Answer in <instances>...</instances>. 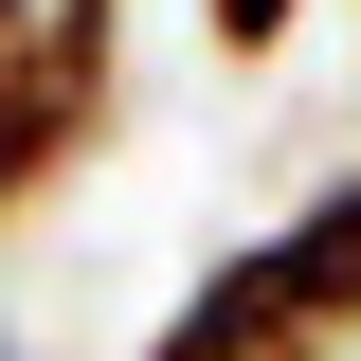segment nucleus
Listing matches in <instances>:
<instances>
[{"label": "nucleus", "instance_id": "nucleus-1", "mask_svg": "<svg viewBox=\"0 0 361 361\" xmlns=\"http://www.w3.org/2000/svg\"><path fill=\"white\" fill-rule=\"evenodd\" d=\"M145 361H361V180H325V199H289L253 253H217L163 307Z\"/></svg>", "mask_w": 361, "mask_h": 361}, {"label": "nucleus", "instance_id": "nucleus-2", "mask_svg": "<svg viewBox=\"0 0 361 361\" xmlns=\"http://www.w3.org/2000/svg\"><path fill=\"white\" fill-rule=\"evenodd\" d=\"M109 90H127V0H0V235L90 163Z\"/></svg>", "mask_w": 361, "mask_h": 361}, {"label": "nucleus", "instance_id": "nucleus-3", "mask_svg": "<svg viewBox=\"0 0 361 361\" xmlns=\"http://www.w3.org/2000/svg\"><path fill=\"white\" fill-rule=\"evenodd\" d=\"M289 37H307V0H199V54L217 73H271Z\"/></svg>", "mask_w": 361, "mask_h": 361}, {"label": "nucleus", "instance_id": "nucleus-4", "mask_svg": "<svg viewBox=\"0 0 361 361\" xmlns=\"http://www.w3.org/2000/svg\"><path fill=\"white\" fill-rule=\"evenodd\" d=\"M0 361H37V325H18V307H0Z\"/></svg>", "mask_w": 361, "mask_h": 361}]
</instances>
